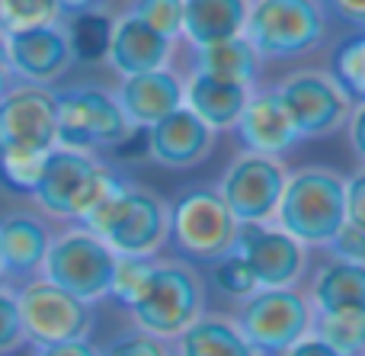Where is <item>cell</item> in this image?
Wrapping results in <instances>:
<instances>
[{
	"mask_svg": "<svg viewBox=\"0 0 365 356\" xmlns=\"http://www.w3.org/2000/svg\"><path fill=\"white\" fill-rule=\"evenodd\" d=\"M125 173H119L96 154L55 148L45 154L42 167H38L29 199L45 215L81 225L103 199L113 196L119 186H125Z\"/></svg>",
	"mask_w": 365,
	"mask_h": 356,
	"instance_id": "cell-1",
	"label": "cell"
},
{
	"mask_svg": "<svg viewBox=\"0 0 365 356\" xmlns=\"http://www.w3.org/2000/svg\"><path fill=\"white\" fill-rule=\"evenodd\" d=\"M90 235L106 241L115 257H158L170 238V203L160 193L125 180L81 222Z\"/></svg>",
	"mask_w": 365,
	"mask_h": 356,
	"instance_id": "cell-2",
	"label": "cell"
},
{
	"mask_svg": "<svg viewBox=\"0 0 365 356\" xmlns=\"http://www.w3.org/2000/svg\"><path fill=\"white\" fill-rule=\"evenodd\" d=\"M276 225L304 248H327L330 238L346 225V177L317 164L289 171Z\"/></svg>",
	"mask_w": 365,
	"mask_h": 356,
	"instance_id": "cell-3",
	"label": "cell"
},
{
	"mask_svg": "<svg viewBox=\"0 0 365 356\" xmlns=\"http://www.w3.org/2000/svg\"><path fill=\"white\" fill-rule=\"evenodd\" d=\"M234 238H237V218L225 205L218 186L192 183L173 196L167 244H173L180 260L215 263L231 254Z\"/></svg>",
	"mask_w": 365,
	"mask_h": 356,
	"instance_id": "cell-4",
	"label": "cell"
},
{
	"mask_svg": "<svg viewBox=\"0 0 365 356\" xmlns=\"http://www.w3.org/2000/svg\"><path fill=\"white\" fill-rule=\"evenodd\" d=\"M58 103V148L68 151H115L135 132L122 113L115 90L103 83H71L55 90Z\"/></svg>",
	"mask_w": 365,
	"mask_h": 356,
	"instance_id": "cell-5",
	"label": "cell"
},
{
	"mask_svg": "<svg viewBox=\"0 0 365 356\" xmlns=\"http://www.w3.org/2000/svg\"><path fill=\"white\" fill-rule=\"evenodd\" d=\"M135 327L154 334L160 340H177L199 315H205V283L186 260H160L154 263V273L148 289L132 305Z\"/></svg>",
	"mask_w": 365,
	"mask_h": 356,
	"instance_id": "cell-6",
	"label": "cell"
},
{
	"mask_svg": "<svg viewBox=\"0 0 365 356\" xmlns=\"http://www.w3.org/2000/svg\"><path fill=\"white\" fill-rule=\"evenodd\" d=\"M327 36V13L317 0H253L244 39L259 61H289L314 51Z\"/></svg>",
	"mask_w": 365,
	"mask_h": 356,
	"instance_id": "cell-7",
	"label": "cell"
},
{
	"mask_svg": "<svg viewBox=\"0 0 365 356\" xmlns=\"http://www.w3.org/2000/svg\"><path fill=\"white\" fill-rule=\"evenodd\" d=\"M237 327L259 356H282L289 347L311 334L308 295L298 286L292 289H257L250 299H244L234 315Z\"/></svg>",
	"mask_w": 365,
	"mask_h": 356,
	"instance_id": "cell-8",
	"label": "cell"
},
{
	"mask_svg": "<svg viewBox=\"0 0 365 356\" xmlns=\"http://www.w3.org/2000/svg\"><path fill=\"white\" fill-rule=\"evenodd\" d=\"M115 273V250L87 228H71L64 235L51 238V248L45 254L42 276L64 293L77 295L87 305L109 299Z\"/></svg>",
	"mask_w": 365,
	"mask_h": 356,
	"instance_id": "cell-9",
	"label": "cell"
},
{
	"mask_svg": "<svg viewBox=\"0 0 365 356\" xmlns=\"http://www.w3.org/2000/svg\"><path fill=\"white\" fill-rule=\"evenodd\" d=\"M55 148V90L32 87V83H13L0 96V158H45Z\"/></svg>",
	"mask_w": 365,
	"mask_h": 356,
	"instance_id": "cell-10",
	"label": "cell"
},
{
	"mask_svg": "<svg viewBox=\"0 0 365 356\" xmlns=\"http://www.w3.org/2000/svg\"><path fill=\"white\" fill-rule=\"evenodd\" d=\"M16 302L26 344L51 347L68 344V340H87L93 331V305L64 293L61 286L48 283L45 276L26 280L23 289L16 293Z\"/></svg>",
	"mask_w": 365,
	"mask_h": 356,
	"instance_id": "cell-11",
	"label": "cell"
},
{
	"mask_svg": "<svg viewBox=\"0 0 365 356\" xmlns=\"http://www.w3.org/2000/svg\"><path fill=\"white\" fill-rule=\"evenodd\" d=\"M285 183H289V167L279 158L266 154H237L225 167L218 180V193L237 225L244 222H272L282 203Z\"/></svg>",
	"mask_w": 365,
	"mask_h": 356,
	"instance_id": "cell-12",
	"label": "cell"
},
{
	"mask_svg": "<svg viewBox=\"0 0 365 356\" xmlns=\"http://www.w3.org/2000/svg\"><path fill=\"white\" fill-rule=\"evenodd\" d=\"M231 250L247 260L259 289H292L308 270V248L272 222L237 225Z\"/></svg>",
	"mask_w": 365,
	"mask_h": 356,
	"instance_id": "cell-13",
	"label": "cell"
},
{
	"mask_svg": "<svg viewBox=\"0 0 365 356\" xmlns=\"http://www.w3.org/2000/svg\"><path fill=\"white\" fill-rule=\"evenodd\" d=\"M298 138H324L336 132L353 113L349 96L324 71H295L276 87Z\"/></svg>",
	"mask_w": 365,
	"mask_h": 356,
	"instance_id": "cell-14",
	"label": "cell"
},
{
	"mask_svg": "<svg viewBox=\"0 0 365 356\" xmlns=\"http://www.w3.org/2000/svg\"><path fill=\"white\" fill-rule=\"evenodd\" d=\"M6 55H10L13 77L19 83H32V87H51L74 64L64 23L13 32L6 36Z\"/></svg>",
	"mask_w": 365,
	"mask_h": 356,
	"instance_id": "cell-15",
	"label": "cell"
},
{
	"mask_svg": "<svg viewBox=\"0 0 365 356\" xmlns=\"http://www.w3.org/2000/svg\"><path fill=\"white\" fill-rule=\"evenodd\" d=\"M259 55L253 51V45L247 42L244 36H234L225 39V42H212V45H189L180 42L173 45V58H170V68L186 71L189 74H208V77H218V81H234V83H247L253 87L259 77Z\"/></svg>",
	"mask_w": 365,
	"mask_h": 356,
	"instance_id": "cell-16",
	"label": "cell"
},
{
	"mask_svg": "<svg viewBox=\"0 0 365 356\" xmlns=\"http://www.w3.org/2000/svg\"><path fill=\"white\" fill-rule=\"evenodd\" d=\"M212 148L215 132L186 106L148 128V158L167 171H189L202 164Z\"/></svg>",
	"mask_w": 365,
	"mask_h": 356,
	"instance_id": "cell-17",
	"label": "cell"
},
{
	"mask_svg": "<svg viewBox=\"0 0 365 356\" xmlns=\"http://www.w3.org/2000/svg\"><path fill=\"white\" fill-rule=\"evenodd\" d=\"M122 113H125L132 128H151L160 119L173 116L177 109L186 106V90H182V77L173 68L148 71V74L122 77L119 90H115Z\"/></svg>",
	"mask_w": 365,
	"mask_h": 356,
	"instance_id": "cell-18",
	"label": "cell"
},
{
	"mask_svg": "<svg viewBox=\"0 0 365 356\" xmlns=\"http://www.w3.org/2000/svg\"><path fill=\"white\" fill-rule=\"evenodd\" d=\"M237 141L250 154H266V158H279L289 148H295L298 132L292 126L289 113H285L282 100H279L276 87H253L247 109L240 116V122L234 126Z\"/></svg>",
	"mask_w": 365,
	"mask_h": 356,
	"instance_id": "cell-19",
	"label": "cell"
},
{
	"mask_svg": "<svg viewBox=\"0 0 365 356\" xmlns=\"http://www.w3.org/2000/svg\"><path fill=\"white\" fill-rule=\"evenodd\" d=\"M51 231L38 212L13 209L0 215V280H29L45 263Z\"/></svg>",
	"mask_w": 365,
	"mask_h": 356,
	"instance_id": "cell-20",
	"label": "cell"
},
{
	"mask_svg": "<svg viewBox=\"0 0 365 356\" xmlns=\"http://www.w3.org/2000/svg\"><path fill=\"white\" fill-rule=\"evenodd\" d=\"M173 45L177 42H170V39H164L160 32H154L151 26L135 19L132 13H122V16H115L106 61L119 77L148 74V71L170 68Z\"/></svg>",
	"mask_w": 365,
	"mask_h": 356,
	"instance_id": "cell-21",
	"label": "cell"
},
{
	"mask_svg": "<svg viewBox=\"0 0 365 356\" xmlns=\"http://www.w3.org/2000/svg\"><path fill=\"white\" fill-rule=\"evenodd\" d=\"M314 315H359L365 318V263L324 260L311 276L308 293Z\"/></svg>",
	"mask_w": 365,
	"mask_h": 356,
	"instance_id": "cell-22",
	"label": "cell"
},
{
	"mask_svg": "<svg viewBox=\"0 0 365 356\" xmlns=\"http://www.w3.org/2000/svg\"><path fill=\"white\" fill-rule=\"evenodd\" d=\"M182 90H186V109H192L215 135L237 126L253 93V87H247V83L218 81L208 74L182 77Z\"/></svg>",
	"mask_w": 365,
	"mask_h": 356,
	"instance_id": "cell-23",
	"label": "cell"
},
{
	"mask_svg": "<svg viewBox=\"0 0 365 356\" xmlns=\"http://www.w3.org/2000/svg\"><path fill=\"white\" fill-rule=\"evenodd\" d=\"M250 0H182V42L212 45L244 36Z\"/></svg>",
	"mask_w": 365,
	"mask_h": 356,
	"instance_id": "cell-24",
	"label": "cell"
},
{
	"mask_svg": "<svg viewBox=\"0 0 365 356\" xmlns=\"http://www.w3.org/2000/svg\"><path fill=\"white\" fill-rule=\"evenodd\" d=\"M177 356H259L227 315H199L186 331L173 340Z\"/></svg>",
	"mask_w": 365,
	"mask_h": 356,
	"instance_id": "cell-25",
	"label": "cell"
},
{
	"mask_svg": "<svg viewBox=\"0 0 365 356\" xmlns=\"http://www.w3.org/2000/svg\"><path fill=\"white\" fill-rule=\"evenodd\" d=\"M113 26L115 19L106 10H93V13H81L74 19H64V32L71 42V55L81 64H93L100 58H106L109 51V39H113Z\"/></svg>",
	"mask_w": 365,
	"mask_h": 356,
	"instance_id": "cell-26",
	"label": "cell"
},
{
	"mask_svg": "<svg viewBox=\"0 0 365 356\" xmlns=\"http://www.w3.org/2000/svg\"><path fill=\"white\" fill-rule=\"evenodd\" d=\"M330 77L349 96V103H365V29L336 42L330 55Z\"/></svg>",
	"mask_w": 365,
	"mask_h": 356,
	"instance_id": "cell-27",
	"label": "cell"
},
{
	"mask_svg": "<svg viewBox=\"0 0 365 356\" xmlns=\"http://www.w3.org/2000/svg\"><path fill=\"white\" fill-rule=\"evenodd\" d=\"M311 334L340 356H365V318L359 315H314Z\"/></svg>",
	"mask_w": 365,
	"mask_h": 356,
	"instance_id": "cell-28",
	"label": "cell"
},
{
	"mask_svg": "<svg viewBox=\"0 0 365 356\" xmlns=\"http://www.w3.org/2000/svg\"><path fill=\"white\" fill-rule=\"evenodd\" d=\"M158 257H115V273L113 286H109V299L119 308L132 312V305L141 299V293L148 289V280L154 273Z\"/></svg>",
	"mask_w": 365,
	"mask_h": 356,
	"instance_id": "cell-29",
	"label": "cell"
},
{
	"mask_svg": "<svg viewBox=\"0 0 365 356\" xmlns=\"http://www.w3.org/2000/svg\"><path fill=\"white\" fill-rule=\"evenodd\" d=\"M51 23H61L58 0H0V32L4 36Z\"/></svg>",
	"mask_w": 365,
	"mask_h": 356,
	"instance_id": "cell-30",
	"label": "cell"
},
{
	"mask_svg": "<svg viewBox=\"0 0 365 356\" xmlns=\"http://www.w3.org/2000/svg\"><path fill=\"white\" fill-rule=\"evenodd\" d=\"M212 267V286L218 289L225 299H234L240 305L244 299H250L253 293H257V280H253V273H250V267H247V260L240 254H225L221 260H215V263H208Z\"/></svg>",
	"mask_w": 365,
	"mask_h": 356,
	"instance_id": "cell-31",
	"label": "cell"
},
{
	"mask_svg": "<svg viewBox=\"0 0 365 356\" xmlns=\"http://www.w3.org/2000/svg\"><path fill=\"white\" fill-rule=\"evenodd\" d=\"M128 13L170 42L182 39V0H132Z\"/></svg>",
	"mask_w": 365,
	"mask_h": 356,
	"instance_id": "cell-32",
	"label": "cell"
},
{
	"mask_svg": "<svg viewBox=\"0 0 365 356\" xmlns=\"http://www.w3.org/2000/svg\"><path fill=\"white\" fill-rule=\"evenodd\" d=\"M100 356H173L170 340H160L141 327H125L115 337H109L103 347H96Z\"/></svg>",
	"mask_w": 365,
	"mask_h": 356,
	"instance_id": "cell-33",
	"label": "cell"
},
{
	"mask_svg": "<svg viewBox=\"0 0 365 356\" xmlns=\"http://www.w3.org/2000/svg\"><path fill=\"white\" fill-rule=\"evenodd\" d=\"M26 344L23 318H19V302L10 286L0 289V356L16 353Z\"/></svg>",
	"mask_w": 365,
	"mask_h": 356,
	"instance_id": "cell-34",
	"label": "cell"
},
{
	"mask_svg": "<svg viewBox=\"0 0 365 356\" xmlns=\"http://www.w3.org/2000/svg\"><path fill=\"white\" fill-rule=\"evenodd\" d=\"M327 254L334 260H349V263H365V231L356 225H343L327 244Z\"/></svg>",
	"mask_w": 365,
	"mask_h": 356,
	"instance_id": "cell-35",
	"label": "cell"
},
{
	"mask_svg": "<svg viewBox=\"0 0 365 356\" xmlns=\"http://www.w3.org/2000/svg\"><path fill=\"white\" fill-rule=\"evenodd\" d=\"M346 222L365 231V167L346 177Z\"/></svg>",
	"mask_w": 365,
	"mask_h": 356,
	"instance_id": "cell-36",
	"label": "cell"
},
{
	"mask_svg": "<svg viewBox=\"0 0 365 356\" xmlns=\"http://www.w3.org/2000/svg\"><path fill=\"white\" fill-rule=\"evenodd\" d=\"M327 13V19H340V23L353 26L356 32L365 29V0H317Z\"/></svg>",
	"mask_w": 365,
	"mask_h": 356,
	"instance_id": "cell-37",
	"label": "cell"
},
{
	"mask_svg": "<svg viewBox=\"0 0 365 356\" xmlns=\"http://www.w3.org/2000/svg\"><path fill=\"white\" fill-rule=\"evenodd\" d=\"M346 135H349V148H353V154L365 167V103L353 106V113H349V119H346Z\"/></svg>",
	"mask_w": 365,
	"mask_h": 356,
	"instance_id": "cell-38",
	"label": "cell"
},
{
	"mask_svg": "<svg viewBox=\"0 0 365 356\" xmlns=\"http://www.w3.org/2000/svg\"><path fill=\"white\" fill-rule=\"evenodd\" d=\"M32 356H100L96 347L87 340H68V344H51V347H36Z\"/></svg>",
	"mask_w": 365,
	"mask_h": 356,
	"instance_id": "cell-39",
	"label": "cell"
},
{
	"mask_svg": "<svg viewBox=\"0 0 365 356\" xmlns=\"http://www.w3.org/2000/svg\"><path fill=\"white\" fill-rule=\"evenodd\" d=\"M282 356H340L334 350V347H327L321 337H314V334H308L304 340H298L295 347H289Z\"/></svg>",
	"mask_w": 365,
	"mask_h": 356,
	"instance_id": "cell-40",
	"label": "cell"
},
{
	"mask_svg": "<svg viewBox=\"0 0 365 356\" xmlns=\"http://www.w3.org/2000/svg\"><path fill=\"white\" fill-rule=\"evenodd\" d=\"M106 0H58V10H61V19H74L81 13H93L103 10Z\"/></svg>",
	"mask_w": 365,
	"mask_h": 356,
	"instance_id": "cell-41",
	"label": "cell"
},
{
	"mask_svg": "<svg viewBox=\"0 0 365 356\" xmlns=\"http://www.w3.org/2000/svg\"><path fill=\"white\" fill-rule=\"evenodd\" d=\"M13 83H19L16 77H13V68H10V55H6V36L0 32V96L6 93V90L13 87Z\"/></svg>",
	"mask_w": 365,
	"mask_h": 356,
	"instance_id": "cell-42",
	"label": "cell"
},
{
	"mask_svg": "<svg viewBox=\"0 0 365 356\" xmlns=\"http://www.w3.org/2000/svg\"><path fill=\"white\" fill-rule=\"evenodd\" d=\"M0 289H4V280H0Z\"/></svg>",
	"mask_w": 365,
	"mask_h": 356,
	"instance_id": "cell-43",
	"label": "cell"
}]
</instances>
